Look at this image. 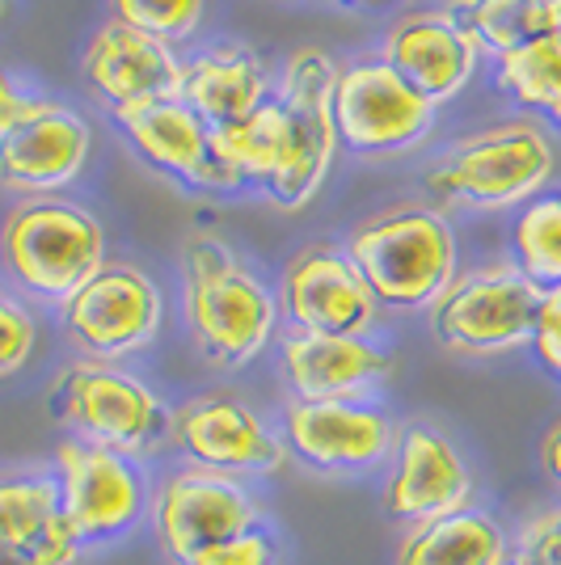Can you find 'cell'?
Here are the masks:
<instances>
[{"label": "cell", "mask_w": 561, "mask_h": 565, "mask_svg": "<svg viewBox=\"0 0 561 565\" xmlns=\"http://www.w3.org/2000/svg\"><path fill=\"white\" fill-rule=\"evenodd\" d=\"M182 312L194 351L220 372H245L275 342L279 300L245 262L215 236H194L187 245Z\"/></svg>", "instance_id": "6da1fadb"}, {"label": "cell", "mask_w": 561, "mask_h": 565, "mask_svg": "<svg viewBox=\"0 0 561 565\" xmlns=\"http://www.w3.org/2000/svg\"><path fill=\"white\" fill-rule=\"evenodd\" d=\"M51 409L64 426V435L131 456L140 465L157 460L169 448L173 409L148 380L118 363L81 359L64 367L51 393Z\"/></svg>", "instance_id": "7a4b0ae2"}, {"label": "cell", "mask_w": 561, "mask_h": 565, "mask_svg": "<svg viewBox=\"0 0 561 565\" xmlns=\"http://www.w3.org/2000/svg\"><path fill=\"white\" fill-rule=\"evenodd\" d=\"M347 258L384 308H431L456 279V236L431 207H393L368 220Z\"/></svg>", "instance_id": "3957f363"}, {"label": "cell", "mask_w": 561, "mask_h": 565, "mask_svg": "<svg viewBox=\"0 0 561 565\" xmlns=\"http://www.w3.org/2000/svg\"><path fill=\"white\" fill-rule=\"evenodd\" d=\"M0 262L30 296L64 305L106 266V236L85 207L64 199H30L4 215Z\"/></svg>", "instance_id": "277c9868"}, {"label": "cell", "mask_w": 561, "mask_h": 565, "mask_svg": "<svg viewBox=\"0 0 561 565\" xmlns=\"http://www.w3.org/2000/svg\"><path fill=\"white\" fill-rule=\"evenodd\" d=\"M262 523L266 502L254 481L199 465H173L161 477H152L148 527L169 565H190L203 548L233 541Z\"/></svg>", "instance_id": "5b68a950"}, {"label": "cell", "mask_w": 561, "mask_h": 565, "mask_svg": "<svg viewBox=\"0 0 561 565\" xmlns=\"http://www.w3.org/2000/svg\"><path fill=\"white\" fill-rule=\"evenodd\" d=\"M51 472L60 481V507L81 548L127 541L140 523H148L152 472L140 460L64 435L51 451Z\"/></svg>", "instance_id": "8992f818"}, {"label": "cell", "mask_w": 561, "mask_h": 565, "mask_svg": "<svg viewBox=\"0 0 561 565\" xmlns=\"http://www.w3.org/2000/svg\"><path fill=\"white\" fill-rule=\"evenodd\" d=\"M540 296L544 291L523 279L515 262L468 270L431 305V333L444 351L465 359L511 354L532 347Z\"/></svg>", "instance_id": "52a82bcc"}, {"label": "cell", "mask_w": 561, "mask_h": 565, "mask_svg": "<svg viewBox=\"0 0 561 565\" xmlns=\"http://www.w3.org/2000/svg\"><path fill=\"white\" fill-rule=\"evenodd\" d=\"M553 173V148L532 122H502L481 136L452 143L440 166H431L426 186L440 199L468 207H511L537 194Z\"/></svg>", "instance_id": "ba28073f"}, {"label": "cell", "mask_w": 561, "mask_h": 565, "mask_svg": "<svg viewBox=\"0 0 561 565\" xmlns=\"http://www.w3.org/2000/svg\"><path fill=\"white\" fill-rule=\"evenodd\" d=\"M60 321L85 359L97 363L131 359L148 351L165 326L161 287L131 262H106L94 279L81 282L60 305Z\"/></svg>", "instance_id": "9c48e42d"}, {"label": "cell", "mask_w": 561, "mask_h": 565, "mask_svg": "<svg viewBox=\"0 0 561 565\" xmlns=\"http://www.w3.org/2000/svg\"><path fill=\"white\" fill-rule=\"evenodd\" d=\"M169 451L182 465L215 469L241 481H266L292 460L279 426H271L236 393H199L173 409Z\"/></svg>", "instance_id": "30bf717a"}, {"label": "cell", "mask_w": 561, "mask_h": 565, "mask_svg": "<svg viewBox=\"0 0 561 565\" xmlns=\"http://www.w3.org/2000/svg\"><path fill=\"white\" fill-rule=\"evenodd\" d=\"M393 414L380 401H287L279 435L287 456L321 477H368L393 460Z\"/></svg>", "instance_id": "8fae6325"}, {"label": "cell", "mask_w": 561, "mask_h": 565, "mask_svg": "<svg viewBox=\"0 0 561 565\" xmlns=\"http://www.w3.org/2000/svg\"><path fill=\"white\" fill-rule=\"evenodd\" d=\"M334 85L338 72L321 51H296L283 72V161L271 182V194L283 207L308 203L326 182L338 152L334 122Z\"/></svg>", "instance_id": "7c38bea8"}, {"label": "cell", "mask_w": 561, "mask_h": 565, "mask_svg": "<svg viewBox=\"0 0 561 565\" xmlns=\"http://www.w3.org/2000/svg\"><path fill=\"white\" fill-rule=\"evenodd\" d=\"M380 507L401 527L435 523L477 507V477L465 451L435 423H405L398 430L393 460L384 465Z\"/></svg>", "instance_id": "4fadbf2b"}, {"label": "cell", "mask_w": 561, "mask_h": 565, "mask_svg": "<svg viewBox=\"0 0 561 565\" xmlns=\"http://www.w3.org/2000/svg\"><path fill=\"white\" fill-rule=\"evenodd\" d=\"M338 140L354 152H401L419 143L435 122V102L405 85L384 60L338 72L334 85Z\"/></svg>", "instance_id": "5bb4252c"}, {"label": "cell", "mask_w": 561, "mask_h": 565, "mask_svg": "<svg viewBox=\"0 0 561 565\" xmlns=\"http://www.w3.org/2000/svg\"><path fill=\"white\" fill-rule=\"evenodd\" d=\"M279 312L292 330L305 333H347L372 338L380 326V300L354 262L329 245H313L287 266L279 287Z\"/></svg>", "instance_id": "9a60e30c"}, {"label": "cell", "mask_w": 561, "mask_h": 565, "mask_svg": "<svg viewBox=\"0 0 561 565\" xmlns=\"http://www.w3.org/2000/svg\"><path fill=\"white\" fill-rule=\"evenodd\" d=\"M279 372L292 401H372L393 376V354L372 338L287 330L279 338Z\"/></svg>", "instance_id": "2e32d148"}, {"label": "cell", "mask_w": 561, "mask_h": 565, "mask_svg": "<svg viewBox=\"0 0 561 565\" xmlns=\"http://www.w3.org/2000/svg\"><path fill=\"white\" fill-rule=\"evenodd\" d=\"M89 127L55 102H25L0 131V182L13 190H60L85 169Z\"/></svg>", "instance_id": "e0dca14e"}, {"label": "cell", "mask_w": 561, "mask_h": 565, "mask_svg": "<svg viewBox=\"0 0 561 565\" xmlns=\"http://www.w3.org/2000/svg\"><path fill=\"white\" fill-rule=\"evenodd\" d=\"M115 122L157 169L194 190H236L241 178L211 148V127L178 97L118 106Z\"/></svg>", "instance_id": "ac0fdd59"}, {"label": "cell", "mask_w": 561, "mask_h": 565, "mask_svg": "<svg viewBox=\"0 0 561 565\" xmlns=\"http://www.w3.org/2000/svg\"><path fill=\"white\" fill-rule=\"evenodd\" d=\"M85 81L94 85L110 106H136V102H161L182 89V64L173 60L169 43L148 39L131 25L106 22L89 39L85 51Z\"/></svg>", "instance_id": "d6986e66"}, {"label": "cell", "mask_w": 561, "mask_h": 565, "mask_svg": "<svg viewBox=\"0 0 561 565\" xmlns=\"http://www.w3.org/2000/svg\"><path fill=\"white\" fill-rule=\"evenodd\" d=\"M384 64L426 102L440 106L465 89V81L477 68V43L456 22H447L444 13H419L389 30Z\"/></svg>", "instance_id": "ffe728a7"}, {"label": "cell", "mask_w": 561, "mask_h": 565, "mask_svg": "<svg viewBox=\"0 0 561 565\" xmlns=\"http://www.w3.org/2000/svg\"><path fill=\"white\" fill-rule=\"evenodd\" d=\"M511 553V527L486 507H468L435 523L405 527L393 565H507Z\"/></svg>", "instance_id": "44dd1931"}, {"label": "cell", "mask_w": 561, "mask_h": 565, "mask_svg": "<svg viewBox=\"0 0 561 565\" xmlns=\"http://www.w3.org/2000/svg\"><path fill=\"white\" fill-rule=\"evenodd\" d=\"M178 102L208 127L236 122L266 102V68L250 47H215L182 68Z\"/></svg>", "instance_id": "7402d4cb"}, {"label": "cell", "mask_w": 561, "mask_h": 565, "mask_svg": "<svg viewBox=\"0 0 561 565\" xmlns=\"http://www.w3.org/2000/svg\"><path fill=\"white\" fill-rule=\"evenodd\" d=\"M0 541L22 548H47L81 562V541L60 507V481L51 469L0 472Z\"/></svg>", "instance_id": "603a6c76"}, {"label": "cell", "mask_w": 561, "mask_h": 565, "mask_svg": "<svg viewBox=\"0 0 561 565\" xmlns=\"http://www.w3.org/2000/svg\"><path fill=\"white\" fill-rule=\"evenodd\" d=\"M444 18L498 60L561 30L558 0H447Z\"/></svg>", "instance_id": "cb8c5ba5"}, {"label": "cell", "mask_w": 561, "mask_h": 565, "mask_svg": "<svg viewBox=\"0 0 561 565\" xmlns=\"http://www.w3.org/2000/svg\"><path fill=\"white\" fill-rule=\"evenodd\" d=\"M211 148L241 178V186L245 182H266L271 186L283 161V106L266 97L254 115L224 122V127H211Z\"/></svg>", "instance_id": "d4e9b609"}, {"label": "cell", "mask_w": 561, "mask_h": 565, "mask_svg": "<svg viewBox=\"0 0 561 565\" xmlns=\"http://www.w3.org/2000/svg\"><path fill=\"white\" fill-rule=\"evenodd\" d=\"M498 89L561 122V30L498 60Z\"/></svg>", "instance_id": "484cf974"}, {"label": "cell", "mask_w": 561, "mask_h": 565, "mask_svg": "<svg viewBox=\"0 0 561 565\" xmlns=\"http://www.w3.org/2000/svg\"><path fill=\"white\" fill-rule=\"evenodd\" d=\"M515 266L540 291L561 287V199H537L515 220Z\"/></svg>", "instance_id": "4316f807"}, {"label": "cell", "mask_w": 561, "mask_h": 565, "mask_svg": "<svg viewBox=\"0 0 561 565\" xmlns=\"http://www.w3.org/2000/svg\"><path fill=\"white\" fill-rule=\"evenodd\" d=\"M110 13L118 25H131L148 39L178 43L203 22V0H110Z\"/></svg>", "instance_id": "83f0119b"}, {"label": "cell", "mask_w": 561, "mask_h": 565, "mask_svg": "<svg viewBox=\"0 0 561 565\" xmlns=\"http://www.w3.org/2000/svg\"><path fill=\"white\" fill-rule=\"evenodd\" d=\"M34 347H39V326H34L30 308L0 291V380L18 376L30 363Z\"/></svg>", "instance_id": "f1b7e54d"}, {"label": "cell", "mask_w": 561, "mask_h": 565, "mask_svg": "<svg viewBox=\"0 0 561 565\" xmlns=\"http://www.w3.org/2000/svg\"><path fill=\"white\" fill-rule=\"evenodd\" d=\"M190 565H283V544L271 523L250 527L233 541H220L203 548Z\"/></svg>", "instance_id": "f546056e"}, {"label": "cell", "mask_w": 561, "mask_h": 565, "mask_svg": "<svg viewBox=\"0 0 561 565\" xmlns=\"http://www.w3.org/2000/svg\"><path fill=\"white\" fill-rule=\"evenodd\" d=\"M515 536V553L532 565H561V502L558 507H544V511H532Z\"/></svg>", "instance_id": "4dcf8cb0"}, {"label": "cell", "mask_w": 561, "mask_h": 565, "mask_svg": "<svg viewBox=\"0 0 561 565\" xmlns=\"http://www.w3.org/2000/svg\"><path fill=\"white\" fill-rule=\"evenodd\" d=\"M532 351H537L540 363L561 380V287H549V291L540 296Z\"/></svg>", "instance_id": "1f68e13d"}, {"label": "cell", "mask_w": 561, "mask_h": 565, "mask_svg": "<svg viewBox=\"0 0 561 565\" xmlns=\"http://www.w3.org/2000/svg\"><path fill=\"white\" fill-rule=\"evenodd\" d=\"M0 565H76L60 553H47V548H22V544L0 541Z\"/></svg>", "instance_id": "d6a6232c"}, {"label": "cell", "mask_w": 561, "mask_h": 565, "mask_svg": "<svg viewBox=\"0 0 561 565\" xmlns=\"http://www.w3.org/2000/svg\"><path fill=\"white\" fill-rule=\"evenodd\" d=\"M540 469H544V477L561 490V418L549 426L544 439H540Z\"/></svg>", "instance_id": "836d02e7"}, {"label": "cell", "mask_w": 561, "mask_h": 565, "mask_svg": "<svg viewBox=\"0 0 561 565\" xmlns=\"http://www.w3.org/2000/svg\"><path fill=\"white\" fill-rule=\"evenodd\" d=\"M22 110H25V97L13 94V85H9V76L0 72V131H4V127H9L13 118L22 115Z\"/></svg>", "instance_id": "e575fe53"}, {"label": "cell", "mask_w": 561, "mask_h": 565, "mask_svg": "<svg viewBox=\"0 0 561 565\" xmlns=\"http://www.w3.org/2000/svg\"><path fill=\"white\" fill-rule=\"evenodd\" d=\"M354 9H389V4H401V0H347Z\"/></svg>", "instance_id": "d590c367"}, {"label": "cell", "mask_w": 561, "mask_h": 565, "mask_svg": "<svg viewBox=\"0 0 561 565\" xmlns=\"http://www.w3.org/2000/svg\"><path fill=\"white\" fill-rule=\"evenodd\" d=\"M507 565H532V562H523V557H519V553H511V562Z\"/></svg>", "instance_id": "8d00e7d4"}, {"label": "cell", "mask_w": 561, "mask_h": 565, "mask_svg": "<svg viewBox=\"0 0 561 565\" xmlns=\"http://www.w3.org/2000/svg\"><path fill=\"white\" fill-rule=\"evenodd\" d=\"M0 18H4V0H0Z\"/></svg>", "instance_id": "74e56055"}, {"label": "cell", "mask_w": 561, "mask_h": 565, "mask_svg": "<svg viewBox=\"0 0 561 565\" xmlns=\"http://www.w3.org/2000/svg\"><path fill=\"white\" fill-rule=\"evenodd\" d=\"M558 13H561V0H558Z\"/></svg>", "instance_id": "f35d334b"}]
</instances>
